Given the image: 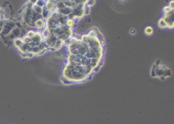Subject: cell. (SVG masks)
Returning a JSON list of instances; mask_svg holds the SVG:
<instances>
[{"label": "cell", "mask_w": 174, "mask_h": 124, "mask_svg": "<svg viewBox=\"0 0 174 124\" xmlns=\"http://www.w3.org/2000/svg\"><path fill=\"white\" fill-rule=\"evenodd\" d=\"M95 3H96V1H86V6L91 8V6H95Z\"/></svg>", "instance_id": "21"}, {"label": "cell", "mask_w": 174, "mask_h": 124, "mask_svg": "<svg viewBox=\"0 0 174 124\" xmlns=\"http://www.w3.org/2000/svg\"><path fill=\"white\" fill-rule=\"evenodd\" d=\"M21 57H24V58H32V57H33V55H32L31 53H29V51H28V53H26V54L21 55Z\"/></svg>", "instance_id": "20"}, {"label": "cell", "mask_w": 174, "mask_h": 124, "mask_svg": "<svg viewBox=\"0 0 174 124\" xmlns=\"http://www.w3.org/2000/svg\"><path fill=\"white\" fill-rule=\"evenodd\" d=\"M35 27L37 28L38 30H45L46 29V22H45V19H38L37 22L35 23Z\"/></svg>", "instance_id": "8"}, {"label": "cell", "mask_w": 174, "mask_h": 124, "mask_svg": "<svg viewBox=\"0 0 174 124\" xmlns=\"http://www.w3.org/2000/svg\"><path fill=\"white\" fill-rule=\"evenodd\" d=\"M43 41H44V38H43L42 33L36 31L35 35H33V36H32V39H31L32 45H38V44H40L41 42H43Z\"/></svg>", "instance_id": "5"}, {"label": "cell", "mask_w": 174, "mask_h": 124, "mask_svg": "<svg viewBox=\"0 0 174 124\" xmlns=\"http://www.w3.org/2000/svg\"><path fill=\"white\" fill-rule=\"evenodd\" d=\"M36 4H37L38 7H40V8H44V6H45V1H40V0H38V1H36Z\"/></svg>", "instance_id": "18"}, {"label": "cell", "mask_w": 174, "mask_h": 124, "mask_svg": "<svg viewBox=\"0 0 174 124\" xmlns=\"http://www.w3.org/2000/svg\"><path fill=\"white\" fill-rule=\"evenodd\" d=\"M64 41L62 40H57V42L55 43V45H54V47H53V50H55V51H58V50H60V49L64 47Z\"/></svg>", "instance_id": "10"}, {"label": "cell", "mask_w": 174, "mask_h": 124, "mask_svg": "<svg viewBox=\"0 0 174 124\" xmlns=\"http://www.w3.org/2000/svg\"><path fill=\"white\" fill-rule=\"evenodd\" d=\"M60 80H61V82L64 85H71V84H72V82H71V80H69V79L66 78V77H64V76L61 77V79H60Z\"/></svg>", "instance_id": "17"}, {"label": "cell", "mask_w": 174, "mask_h": 124, "mask_svg": "<svg viewBox=\"0 0 174 124\" xmlns=\"http://www.w3.org/2000/svg\"><path fill=\"white\" fill-rule=\"evenodd\" d=\"M5 22H7V20H3V19H0V28H2V27H3V25L5 24Z\"/></svg>", "instance_id": "22"}, {"label": "cell", "mask_w": 174, "mask_h": 124, "mask_svg": "<svg viewBox=\"0 0 174 124\" xmlns=\"http://www.w3.org/2000/svg\"><path fill=\"white\" fill-rule=\"evenodd\" d=\"M12 43H13L14 47H16V48L19 49V47H21V45L24 44V41H23V39H21V38H19V39H16V40H14Z\"/></svg>", "instance_id": "11"}, {"label": "cell", "mask_w": 174, "mask_h": 124, "mask_svg": "<svg viewBox=\"0 0 174 124\" xmlns=\"http://www.w3.org/2000/svg\"><path fill=\"white\" fill-rule=\"evenodd\" d=\"M64 8H66L64 1H55V9H56V11L61 10V9H64Z\"/></svg>", "instance_id": "14"}, {"label": "cell", "mask_w": 174, "mask_h": 124, "mask_svg": "<svg viewBox=\"0 0 174 124\" xmlns=\"http://www.w3.org/2000/svg\"><path fill=\"white\" fill-rule=\"evenodd\" d=\"M75 24H76V19L72 18V17H68L67 22H66V26H67L69 29H72L75 26Z\"/></svg>", "instance_id": "9"}, {"label": "cell", "mask_w": 174, "mask_h": 124, "mask_svg": "<svg viewBox=\"0 0 174 124\" xmlns=\"http://www.w3.org/2000/svg\"><path fill=\"white\" fill-rule=\"evenodd\" d=\"M35 33H36V31H32V30H30V31H28V32H27L26 36H28L29 39H32V36L35 35Z\"/></svg>", "instance_id": "19"}, {"label": "cell", "mask_w": 174, "mask_h": 124, "mask_svg": "<svg viewBox=\"0 0 174 124\" xmlns=\"http://www.w3.org/2000/svg\"><path fill=\"white\" fill-rule=\"evenodd\" d=\"M32 12L36 14H38V15H42V12H43V9L40 8V7H38L37 4H33L32 6Z\"/></svg>", "instance_id": "12"}, {"label": "cell", "mask_w": 174, "mask_h": 124, "mask_svg": "<svg viewBox=\"0 0 174 124\" xmlns=\"http://www.w3.org/2000/svg\"><path fill=\"white\" fill-rule=\"evenodd\" d=\"M155 71H156V77H158L160 80H164L167 77H170L172 75V72L169 68H167L162 64H155Z\"/></svg>", "instance_id": "1"}, {"label": "cell", "mask_w": 174, "mask_h": 124, "mask_svg": "<svg viewBox=\"0 0 174 124\" xmlns=\"http://www.w3.org/2000/svg\"><path fill=\"white\" fill-rule=\"evenodd\" d=\"M144 33L146 35H152L154 33V29L150 26H147V27H145V29H144Z\"/></svg>", "instance_id": "16"}, {"label": "cell", "mask_w": 174, "mask_h": 124, "mask_svg": "<svg viewBox=\"0 0 174 124\" xmlns=\"http://www.w3.org/2000/svg\"><path fill=\"white\" fill-rule=\"evenodd\" d=\"M44 9L46 11H48L50 13H53V12L56 11L55 9V1H51V0H47L45 1V6H44Z\"/></svg>", "instance_id": "6"}, {"label": "cell", "mask_w": 174, "mask_h": 124, "mask_svg": "<svg viewBox=\"0 0 174 124\" xmlns=\"http://www.w3.org/2000/svg\"><path fill=\"white\" fill-rule=\"evenodd\" d=\"M21 32H23V28H21V25H19V23H17L16 27L12 30V32H11L10 34L7 36V38H3V39H4V40H9V41H12V42H13V41L16 40V39L21 38Z\"/></svg>", "instance_id": "3"}, {"label": "cell", "mask_w": 174, "mask_h": 124, "mask_svg": "<svg viewBox=\"0 0 174 124\" xmlns=\"http://www.w3.org/2000/svg\"><path fill=\"white\" fill-rule=\"evenodd\" d=\"M28 49H29V45H27V44H23L21 45V47H19V51L21 53V55L23 54H26V53H28Z\"/></svg>", "instance_id": "13"}, {"label": "cell", "mask_w": 174, "mask_h": 124, "mask_svg": "<svg viewBox=\"0 0 174 124\" xmlns=\"http://www.w3.org/2000/svg\"><path fill=\"white\" fill-rule=\"evenodd\" d=\"M158 27L160 28V29H166L167 28V24H166V22H164V18H160L158 20Z\"/></svg>", "instance_id": "15"}, {"label": "cell", "mask_w": 174, "mask_h": 124, "mask_svg": "<svg viewBox=\"0 0 174 124\" xmlns=\"http://www.w3.org/2000/svg\"><path fill=\"white\" fill-rule=\"evenodd\" d=\"M16 25H17V22H15V20H11V19L7 20L5 24L3 25V27H2L1 36H2V38H7V36H8V35L12 32V30L16 27Z\"/></svg>", "instance_id": "2"}, {"label": "cell", "mask_w": 174, "mask_h": 124, "mask_svg": "<svg viewBox=\"0 0 174 124\" xmlns=\"http://www.w3.org/2000/svg\"><path fill=\"white\" fill-rule=\"evenodd\" d=\"M51 31V33H50V35H48L47 38H45L44 39V42H45V44L47 45V47H48V49H53V47H54V45H55V43L57 42V36H55V35L52 33V30H50Z\"/></svg>", "instance_id": "4"}, {"label": "cell", "mask_w": 174, "mask_h": 124, "mask_svg": "<svg viewBox=\"0 0 174 124\" xmlns=\"http://www.w3.org/2000/svg\"><path fill=\"white\" fill-rule=\"evenodd\" d=\"M135 32H137V30H135V29H131V30H130V33H131V34H135Z\"/></svg>", "instance_id": "23"}, {"label": "cell", "mask_w": 174, "mask_h": 124, "mask_svg": "<svg viewBox=\"0 0 174 124\" xmlns=\"http://www.w3.org/2000/svg\"><path fill=\"white\" fill-rule=\"evenodd\" d=\"M162 18L164 19V22L167 24V28H173L174 27V22H173V14H170V15H166Z\"/></svg>", "instance_id": "7"}]
</instances>
